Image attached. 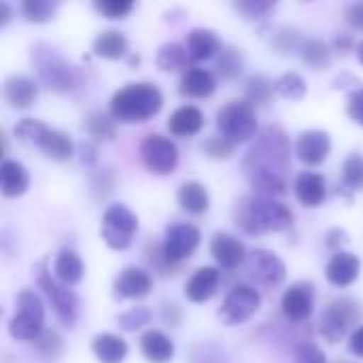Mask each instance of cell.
<instances>
[{"label": "cell", "instance_id": "6da1fadb", "mask_svg": "<svg viewBox=\"0 0 363 363\" xmlns=\"http://www.w3.org/2000/svg\"><path fill=\"white\" fill-rule=\"evenodd\" d=\"M242 170L257 196L274 198L287 191L291 143L281 125H266L245 155Z\"/></svg>", "mask_w": 363, "mask_h": 363}, {"label": "cell", "instance_id": "7a4b0ae2", "mask_svg": "<svg viewBox=\"0 0 363 363\" xmlns=\"http://www.w3.org/2000/svg\"><path fill=\"white\" fill-rule=\"evenodd\" d=\"M234 221L242 232L251 236H259L268 232L289 230L294 223V213L283 202L255 194V196H242L236 202Z\"/></svg>", "mask_w": 363, "mask_h": 363}, {"label": "cell", "instance_id": "3957f363", "mask_svg": "<svg viewBox=\"0 0 363 363\" xmlns=\"http://www.w3.org/2000/svg\"><path fill=\"white\" fill-rule=\"evenodd\" d=\"M164 106V96L157 85L149 81L128 83L111 98V115L119 123H145Z\"/></svg>", "mask_w": 363, "mask_h": 363}, {"label": "cell", "instance_id": "277c9868", "mask_svg": "<svg viewBox=\"0 0 363 363\" xmlns=\"http://www.w3.org/2000/svg\"><path fill=\"white\" fill-rule=\"evenodd\" d=\"M45 332V304L32 289H21L15 298V315L9 321V334L19 342H36Z\"/></svg>", "mask_w": 363, "mask_h": 363}, {"label": "cell", "instance_id": "5b68a950", "mask_svg": "<svg viewBox=\"0 0 363 363\" xmlns=\"http://www.w3.org/2000/svg\"><path fill=\"white\" fill-rule=\"evenodd\" d=\"M32 62L36 64L38 79L53 91L66 94L77 85V70L70 62H66L57 49L38 43L32 47Z\"/></svg>", "mask_w": 363, "mask_h": 363}, {"label": "cell", "instance_id": "8992f818", "mask_svg": "<svg viewBox=\"0 0 363 363\" xmlns=\"http://www.w3.org/2000/svg\"><path fill=\"white\" fill-rule=\"evenodd\" d=\"M217 128L221 136L236 143H247L257 136V115L247 100H232L217 111Z\"/></svg>", "mask_w": 363, "mask_h": 363}, {"label": "cell", "instance_id": "52a82bcc", "mask_svg": "<svg viewBox=\"0 0 363 363\" xmlns=\"http://www.w3.org/2000/svg\"><path fill=\"white\" fill-rule=\"evenodd\" d=\"M36 281H38V287L43 289V294L47 296V300L51 302V308L57 315V319L66 328H74V323L79 319V306H81L79 296L68 285H64L55 277H51L45 262H40V266H38Z\"/></svg>", "mask_w": 363, "mask_h": 363}, {"label": "cell", "instance_id": "ba28073f", "mask_svg": "<svg viewBox=\"0 0 363 363\" xmlns=\"http://www.w3.org/2000/svg\"><path fill=\"white\" fill-rule=\"evenodd\" d=\"M362 321V308L351 298H338L328 304L321 315V334L328 342H340L349 332L353 334Z\"/></svg>", "mask_w": 363, "mask_h": 363}, {"label": "cell", "instance_id": "9c48e42d", "mask_svg": "<svg viewBox=\"0 0 363 363\" xmlns=\"http://www.w3.org/2000/svg\"><path fill=\"white\" fill-rule=\"evenodd\" d=\"M136 232H138V217L125 204H111L104 211L100 236L111 249L115 251L128 249Z\"/></svg>", "mask_w": 363, "mask_h": 363}, {"label": "cell", "instance_id": "30bf717a", "mask_svg": "<svg viewBox=\"0 0 363 363\" xmlns=\"http://www.w3.org/2000/svg\"><path fill=\"white\" fill-rule=\"evenodd\" d=\"M262 306V296L255 287L251 285H234L228 296L223 298V304L221 308L217 311V317L223 325L228 328H234V325H240L245 321H249Z\"/></svg>", "mask_w": 363, "mask_h": 363}, {"label": "cell", "instance_id": "8fae6325", "mask_svg": "<svg viewBox=\"0 0 363 363\" xmlns=\"http://www.w3.org/2000/svg\"><path fill=\"white\" fill-rule=\"evenodd\" d=\"M140 160L145 164V168L153 174H170L174 172L177 164H179V149L177 145L162 136V134H149L143 138L140 147H138Z\"/></svg>", "mask_w": 363, "mask_h": 363}, {"label": "cell", "instance_id": "7c38bea8", "mask_svg": "<svg viewBox=\"0 0 363 363\" xmlns=\"http://www.w3.org/2000/svg\"><path fill=\"white\" fill-rule=\"evenodd\" d=\"M245 266H247V274H249L257 285L268 287V289L279 287V285L285 281V277H287V266H285V262H283L277 253L266 251V249H255V251H251L249 257H247V262H245Z\"/></svg>", "mask_w": 363, "mask_h": 363}, {"label": "cell", "instance_id": "4fadbf2b", "mask_svg": "<svg viewBox=\"0 0 363 363\" xmlns=\"http://www.w3.org/2000/svg\"><path fill=\"white\" fill-rule=\"evenodd\" d=\"M200 245V230L191 223H174L166 228L164 234V257L170 266L181 264L183 259L191 257Z\"/></svg>", "mask_w": 363, "mask_h": 363}, {"label": "cell", "instance_id": "5bb4252c", "mask_svg": "<svg viewBox=\"0 0 363 363\" xmlns=\"http://www.w3.org/2000/svg\"><path fill=\"white\" fill-rule=\"evenodd\" d=\"M313 306H315V285L311 281H298L289 285V289L281 298L283 315L296 323L306 321L313 315Z\"/></svg>", "mask_w": 363, "mask_h": 363}, {"label": "cell", "instance_id": "9a60e30c", "mask_svg": "<svg viewBox=\"0 0 363 363\" xmlns=\"http://www.w3.org/2000/svg\"><path fill=\"white\" fill-rule=\"evenodd\" d=\"M332 138L325 130H306L296 140L298 157L308 166H319L330 157Z\"/></svg>", "mask_w": 363, "mask_h": 363}, {"label": "cell", "instance_id": "2e32d148", "mask_svg": "<svg viewBox=\"0 0 363 363\" xmlns=\"http://www.w3.org/2000/svg\"><path fill=\"white\" fill-rule=\"evenodd\" d=\"M151 289H153L151 274L143 268H136V266L123 268L113 283V294H115V298H121V300L145 298Z\"/></svg>", "mask_w": 363, "mask_h": 363}, {"label": "cell", "instance_id": "e0dca14e", "mask_svg": "<svg viewBox=\"0 0 363 363\" xmlns=\"http://www.w3.org/2000/svg\"><path fill=\"white\" fill-rule=\"evenodd\" d=\"M211 255L215 257V262L221 266V268H228V270H234L238 266H242L247 262V249H245V242L238 240L236 236L232 234H225V232H217L211 240Z\"/></svg>", "mask_w": 363, "mask_h": 363}, {"label": "cell", "instance_id": "ac0fdd59", "mask_svg": "<svg viewBox=\"0 0 363 363\" xmlns=\"http://www.w3.org/2000/svg\"><path fill=\"white\" fill-rule=\"evenodd\" d=\"M2 96L11 108L26 111L38 98V83L26 74H11V77H6V81L2 85Z\"/></svg>", "mask_w": 363, "mask_h": 363}, {"label": "cell", "instance_id": "d6986e66", "mask_svg": "<svg viewBox=\"0 0 363 363\" xmlns=\"http://www.w3.org/2000/svg\"><path fill=\"white\" fill-rule=\"evenodd\" d=\"M362 259L349 251H336L325 266V279L334 287H349L359 279Z\"/></svg>", "mask_w": 363, "mask_h": 363}, {"label": "cell", "instance_id": "ffe728a7", "mask_svg": "<svg viewBox=\"0 0 363 363\" xmlns=\"http://www.w3.org/2000/svg\"><path fill=\"white\" fill-rule=\"evenodd\" d=\"M219 281H221V272L215 266H202L185 283V298L196 304L208 302L215 296Z\"/></svg>", "mask_w": 363, "mask_h": 363}, {"label": "cell", "instance_id": "44dd1931", "mask_svg": "<svg viewBox=\"0 0 363 363\" xmlns=\"http://www.w3.org/2000/svg\"><path fill=\"white\" fill-rule=\"evenodd\" d=\"M30 187V172L17 160H2L0 164V191L4 198H17Z\"/></svg>", "mask_w": 363, "mask_h": 363}, {"label": "cell", "instance_id": "7402d4cb", "mask_svg": "<svg viewBox=\"0 0 363 363\" xmlns=\"http://www.w3.org/2000/svg\"><path fill=\"white\" fill-rule=\"evenodd\" d=\"M296 198L306 206V208H317L325 202V196H328V185H325V179L323 174L319 172H302L298 174L296 179Z\"/></svg>", "mask_w": 363, "mask_h": 363}, {"label": "cell", "instance_id": "603a6c76", "mask_svg": "<svg viewBox=\"0 0 363 363\" xmlns=\"http://www.w3.org/2000/svg\"><path fill=\"white\" fill-rule=\"evenodd\" d=\"M187 51H189V57L194 62H204V60H211L213 55H217L223 45L217 36V32L208 30V28H194L189 34H187Z\"/></svg>", "mask_w": 363, "mask_h": 363}, {"label": "cell", "instance_id": "cb8c5ba5", "mask_svg": "<svg viewBox=\"0 0 363 363\" xmlns=\"http://www.w3.org/2000/svg\"><path fill=\"white\" fill-rule=\"evenodd\" d=\"M202 128H204V115H202V111L198 106H191V104L179 106L168 117V130H170V134L181 136V138L196 136Z\"/></svg>", "mask_w": 363, "mask_h": 363}, {"label": "cell", "instance_id": "d4e9b609", "mask_svg": "<svg viewBox=\"0 0 363 363\" xmlns=\"http://www.w3.org/2000/svg\"><path fill=\"white\" fill-rule=\"evenodd\" d=\"M36 147L45 153V157H49L53 162H68L74 155L72 138L66 132L55 130V128H47Z\"/></svg>", "mask_w": 363, "mask_h": 363}, {"label": "cell", "instance_id": "484cf974", "mask_svg": "<svg viewBox=\"0 0 363 363\" xmlns=\"http://www.w3.org/2000/svg\"><path fill=\"white\" fill-rule=\"evenodd\" d=\"M140 353L149 363H168L174 357V342L160 330H147L140 338Z\"/></svg>", "mask_w": 363, "mask_h": 363}, {"label": "cell", "instance_id": "4316f807", "mask_svg": "<svg viewBox=\"0 0 363 363\" xmlns=\"http://www.w3.org/2000/svg\"><path fill=\"white\" fill-rule=\"evenodd\" d=\"M217 87V79L213 72L204 70V68H198V66H191L183 79H181V94L183 96H189V98H208Z\"/></svg>", "mask_w": 363, "mask_h": 363}, {"label": "cell", "instance_id": "83f0119b", "mask_svg": "<svg viewBox=\"0 0 363 363\" xmlns=\"http://www.w3.org/2000/svg\"><path fill=\"white\" fill-rule=\"evenodd\" d=\"M91 351L100 363H123L128 357V345L117 334H98L91 340Z\"/></svg>", "mask_w": 363, "mask_h": 363}, {"label": "cell", "instance_id": "f1b7e54d", "mask_svg": "<svg viewBox=\"0 0 363 363\" xmlns=\"http://www.w3.org/2000/svg\"><path fill=\"white\" fill-rule=\"evenodd\" d=\"M177 200H179L181 208L187 211L189 215H202L211 206L208 189L200 181H185L177 191Z\"/></svg>", "mask_w": 363, "mask_h": 363}, {"label": "cell", "instance_id": "f546056e", "mask_svg": "<svg viewBox=\"0 0 363 363\" xmlns=\"http://www.w3.org/2000/svg\"><path fill=\"white\" fill-rule=\"evenodd\" d=\"M83 272H85V268H83V262H81V257H79L77 251L62 249L57 253V257L53 262V277L60 283L72 287V285H77L83 279Z\"/></svg>", "mask_w": 363, "mask_h": 363}, {"label": "cell", "instance_id": "4dcf8cb0", "mask_svg": "<svg viewBox=\"0 0 363 363\" xmlns=\"http://www.w3.org/2000/svg\"><path fill=\"white\" fill-rule=\"evenodd\" d=\"M189 60H191L189 51L181 43H166L160 47V51L155 55V64L164 72H183L185 74L191 68Z\"/></svg>", "mask_w": 363, "mask_h": 363}, {"label": "cell", "instance_id": "1f68e13d", "mask_svg": "<svg viewBox=\"0 0 363 363\" xmlns=\"http://www.w3.org/2000/svg\"><path fill=\"white\" fill-rule=\"evenodd\" d=\"M94 53L104 60H121L128 55V38L119 30H104L94 38Z\"/></svg>", "mask_w": 363, "mask_h": 363}, {"label": "cell", "instance_id": "d6a6232c", "mask_svg": "<svg viewBox=\"0 0 363 363\" xmlns=\"http://www.w3.org/2000/svg\"><path fill=\"white\" fill-rule=\"evenodd\" d=\"M300 57L313 70H328L332 66V49L321 38H306L300 49Z\"/></svg>", "mask_w": 363, "mask_h": 363}, {"label": "cell", "instance_id": "836d02e7", "mask_svg": "<svg viewBox=\"0 0 363 363\" xmlns=\"http://www.w3.org/2000/svg\"><path fill=\"white\" fill-rule=\"evenodd\" d=\"M277 94V85L274 81H270L266 74H253L247 79L245 83V100L255 108V106H264L268 104Z\"/></svg>", "mask_w": 363, "mask_h": 363}, {"label": "cell", "instance_id": "e575fe53", "mask_svg": "<svg viewBox=\"0 0 363 363\" xmlns=\"http://www.w3.org/2000/svg\"><path fill=\"white\" fill-rule=\"evenodd\" d=\"M245 66V57H242V51L238 47H232V45H225L221 51H219V57H217V74L221 79H234L240 74Z\"/></svg>", "mask_w": 363, "mask_h": 363}, {"label": "cell", "instance_id": "d590c367", "mask_svg": "<svg viewBox=\"0 0 363 363\" xmlns=\"http://www.w3.org/2000/svg\"><path fill=\"white\" fill-rule=\"evenodd\" d=\"M83 128L87 130L89 136L106 138V140L115 138V119H113V115L94 111V113H89L87 119L83 121Z\"/></svg>", "mask_w": 363, "mask_h": 363}, {"label": "cell", "instance_id": "8d00e7d4", "mask_svg": "<svg viewBox=\"0 0 363 363\" xmlns=\"http://www.w3.org/2000/svg\"><path fill=\"white\" fill-rule=\"evenodd\" d=\"M57 13V2L49 0H26L21 4V15L32 23H45L51 21Z\"/></svg>", "mask_w": 363, "mask_h": 363}, {"label": "cell", "instance_id": "74e56055", "mask_svg": "<svg viewBox=\"0 0 363 363\" xmlns=\"http://www.w3.org/2000/svg\"><path fill=\"white\" fill-rule=\"evenodd\" d=\"M274 85H277V94L283 96V98H289V100H300L308 91L306 81L298 72H285V74H281L274 81Z\"/></svg>", "mask_w": 363, "mask_h": 363}, {"label": "cell", "instance_id": "f35d334b", "mask_svg": "<svg viewBox=\"0 0 363 363\" xmlns=\"http://www.w3.org/2000/svg\"><path fill=\"white\" fill-rule=\"evenodd\" d=\"M270 45L279 51V53H294V51H300L304 40L300 38V32L296 28H289V26H283L279 28L272 38H270Z\"/></svg>", "mask_w": 363, "mask_h": 363}, {"label": "cell", "instance_id": "ab89813d", "mask_svg": "<svg viewBox=\"0 0 363 363\" xmlns=\"http://www.w3.org/2000/svg\"><path fill=\"white\" fill-rule=\"evenodd\" d=\"M49 125L47 123H43V121H38V119H34V117H23L21 121H17V125H15V138L17 140H21V143H26V145H38V140H40V136H43V132L47 130Z\"/></svg>", "mask_w": 363, "mask_h": 363}, {"label": "cell", "instance_id": "60d3db41", "mask_svg": "<svg viewBox=\"0 0 363 363\" xmlns=\"http://www.w3.org/2000/svg\"><path fill=\"white\" fill-rule=\"evenodd\" d=\"M234 143L230 140V138H225V136H221V134H217V136H208L204 143H202V153L206 155V157H211V160H230L232 155H234Z\"/></svg>", "mask_w": 363, "mask_h": 363}, {"label": "cell", "instance_id": "b9f144b4", "mask_svg": "<svg viewBox=\"0 0 363 363\" xmlns=\"http://www.w3.org/2000/svg\"><path fill=\"white\" fill-rule=\"evenodd\" d=\"M151 317H153V313L147 306H134L117 317V325L123 332H136V330L145 328L151 321Z\"/></svg>", "mask_w": 363, "mask_h": 363}, {"label": "cell", "instance_id": "7bdbcfd3", "mask_svg": "<svg viewBox=\"0 0 363 363\" xmlns=\"http://www.w3.org/2000/svg\"><path fill=\"white\" fill-rule=\"evenodd\" d=\"M342 179L345 183L355 189L363 191V155L362 153H351L345 164H342Z\"/></svg>", "mask_w": 363, "mask_h": 363}, {"label": "cell", "instance_id": "ee69618b", "mask_svg": "<svg viewBox=\"0 0 363 363\" xmlns=\"http://www.w3.org/2000/svg\"><path fill=\"white\" fill-rule=\"evenodd\" d=\"M234 9L238 13H242L245 19L257 21V19H264L274 9V2H268V0H242V2H234Z\"/></svg>", "mask_w": 363, "mask_h": 363}, {"label": "cell", "instance_id": "f6af8a7d", "mask_svg": "<svg viewBox=\"0 0 363 363\" xmlns=\"http://www.w3.org/2000/svg\"><path fill=\"white\" fill-rule=\"evenodd\" d=\"M94 6L98 13H102L108 19H121L134 9V2H130V0H96Z\"/></svg>", "mask_w": 363, "mask_h": 363}, {"label": "cell", "instance_id": "bcb514c9", "mask_svg": "<svg viewBox=\"0 0 363 363\" xmlns=\"http://www.w3.org/2000/svg\"><path fill=\"white\" fill-rule=\"evenodd\" d=\"M36 349L45 355V357H57L62 353V338L57 336V332L53 330H45L38 338H36Z\"/></svg>", "mask_w": 363, "mask_h": 363}, {"label": "cell", "instance_id": "7dc6e473", "mask_svg": "<svg viewBox=\"0 0 363 363\" xmlns=\"http://www.w3.org/2000/svg\"><path fill=\"white\" fill-rule=\"evenodd\" d=\"M296 363H325V353L315 342H302L296 349Z\"/></svg>", "mask_w": 363, "mask_h": 363}, {"label": "cell", "instance_id": "c3c4849f", "mask_svg": "<svg viewBox=\"0 0 363 363\" xmlns=\"http://www.w3.org/2000/svg\"><path fill=\"white\" fill-rule=\"evenodd\" d=\"M347 113H349V117H351L355 123L363 125V87L362 89L351 91L349 102H347Z\"/></svg>", "mask_w": 363, "mask_h": 363}, {"label": "cell", "instance_id": "681fc988", "mask_svg": "<svg viewBox=\"0 0 363 363\" xmlns=\"http://www.w3.org/2000/svg\"><path fill=\"white\" fill-rule=\"evenodd\" d=\"M345 19L349 26L363 32V2H353L345 9Z\"/></svg>", "mask_w": 363, "mask_h": 363}, {"label": "cell", "instance_id": "f907efd6", "mask_svg": "<svg viewBox=\"0 0 363 363\" xmlns=\"http://www.w3.org/2000/svg\"><path fill=\"white\" fill-rule=\"evenodd\" d=\"M349 349L353 355L363 357V325H359L351 336H349Z\"/></svg>", "mask_w": 363, "mask_h": 363}, {"label": "cell", "instance_id": "816d5d0a", "mask_svg": "<svg viewBox=\"0 0 363 363\" xmlns=\"http://www.w3.org/2000/svg\"><path fill=\"white\" fill-rule=\"evenodd\" d=\"M334 47H336L338 51L347 53V51H351V49H353V47H357V45L353 43V36H349V34H340V36L334 40Z\"/></svg>", "mask_w": 363, "mask_h": 363}, {"label": "cell", "instance_id": "f5cc1de1", "mask_svg": "<svg viewBox=\"0 0 363 363\" xmlns=\"http://www.w3.org/2000/svg\"><path fill=\"white\" fill-rule=\"evenodd\" d=\"M13 19V9L9 2H0V28L6 26L9 21Z\"/></svg>", "mask_w": 363, "mask_h": 363}, {"label": "cell", "instance_id": "db71d44e", "mask_svg": "<svg viewBox=\"0 0 363 363\" xmlns=\"http://www.w3.org/2000/svg\"><path fill=\"white\" fill-rule=\"evenodd\" d=\"M355 53H357V60L362 62V66H363V40H359V43H357V47H355Z\"/></svg>", "mask_w": 363, "mask_h": 363}]
</instances>
